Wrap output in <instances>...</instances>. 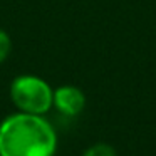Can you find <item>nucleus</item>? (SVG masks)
<instances>
[{"instance_id": "1", "label": "nucleus", "mask_w": 156, "mask_h": 156, "mask_svg": "<svg viewBox=\"0 0 156 156\" xmlns=\"http://www.w3.org/2000/svg\"><path fill=\"white\" fill-rule=\"evenodd\" d=\"M55 129L44 116L15 112L0 122V156H54Z\"/></svg>"}, {"instance_id": "2", "label": "nucleus", "mask_w": 156, "mask_h": 156, "mask_svg": "<svg viewBox=\"0 0 156 156\" xmlns=\"http://www.w3.org/2000/svg\"><path fill=\"white\" fill-rule=\"evenodd\" d=\"M10 99L20 112L44 116L54 104V89L39 76H19L10 84Z\"/></svg>"}, {"instance_id": "3", "label": "nucleus", "mask_w": 156, "mask_h": 156, "mask_svg": "<svg viewBox=\"0 0 156 156\" xmlns=\"http://www.w3.org/2000/svg\"><path fill=\"white\" fill-rule=\"evenodd\" d=\"M54 106L64 116H77L86 106V96L76 86H61L54 91Z\"/></svg>"}, {"instance_id": "4", "label": "nucleus", "mask_w": 156, "mask_h": 156, "mask_svg": "<svg viewBox=\"0 0 156 156\" xmlns=\"http://www.w3.org/2000/svg\"><path fill=\"white\" fill-rule=\"evenodd\" d=\"M82 156H118V153H116V149L112 148L111 144H108V143H96V144L89 146V148L82 153Z\"/></svg>"}, {"instance_id": "5", "label": "nucleus", "mask_w": 156, "mask_h": 156, "mask_svg": "<svg viewBox=\"0 0 156 156\" xmlns=\"http://www.w3.org/2000/svg\"><path fill=\"white\" fill-rule=\"evenodd\" d=\"M12 52V39L4 29H0V64L7 61Z\"/></svg>"}]
</instances>
